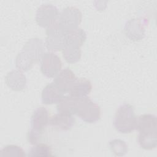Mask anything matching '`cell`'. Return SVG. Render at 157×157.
<instances>
[{"mask_svg":"<svg viewBox=\"0 0 157 157\" xmlns=\"http://www.w3.org/2000/svg\"><path fill=\"white\" fill-rule=\"evenodd\" d=\"M62 62L60 58L53 52H47L40 60V71L48 78L55 77L61 71Z\"/></svg>","mask_w":157,"mask_h":157,"instance_id":"obj_7","label":"cell"},{"mask_svg":"<svg viewBox=\"0 0 157 157\" xmlns=\"http://www.w3.org/2000/svg\"><path fill=\"white\" fill-rule=\"evenodd\" d=\"M28 156L31 157H48L53 156L51 147L44 143L35 144L29 150L28 154Z\"/></svg>","mask_w":157,"mask_h":157,"instance_id":"obj_18","label":"cell"},{"mask_svg":"<svg viewBox=\"0 0 157 157\" xmlns=\"http://www.w3.org/2000/svg\"><path fill=\"white\" fill-rule=\"evenodd\" d=\"M80 98L70 94L64 96L56 106L58 112L75 115Z\"/></svg>","mask_w":157,"mask_h":157,"instance_id":"obj_17","label":"cell"},{"mask_svg":"<svg viewBox=\"0 0 157 157\" xmlns=\"http://www.w3.org/2000/svg\"><path fill=\"white\" fill-rule=\"evenodd\" d=\"M76 79L74 72L70 69L65 68L55 76L53 83L63 93H69Z\"/></svg>","mask_w":157,"mask_h":157,"instance_id":"obj_10","label":"cell"},{"mask_svg":"<svg viewBox=\"0 0 157 157\" xmlns=\"http://www.w3.org/2000/svg\"><path fill=\"white\" fill-rule=\"evenodd\" d=\"M156 117L152 114H143L137 118L136 129L140 134H156Z\"/></svg>","mask_w":157,"mask_h":157,"instance_id":"obj_12","label":"cell"},{"mask_svg":"<svg viewBox=\"0 0 157 157\" xmlns=\"http://www.w3.org/2000/svg\"><path fill=\"white\" fill-rule=\"evenodd\" d=\"M92 90L91 82L85 78H77L69 91L70 95L83 98L87 96Z\"/></svg>","mask_w":157,"mask_h":157,"instance_id":"obj_15","label":"cell"},{"mask_svg":"<svg viewBox=\"0 0 157 157\" xmlns=\"http://www.w3.org/2000/svg\"><path fill=\"white\" fill-rule=\"evenodd\" d=\"M5 82L10 89L17 91H21L26 86V77L23 71L20 70L8 72L5 77Z\"/></svg>","mask_w":157,"mask_h":157,"instance_id":"obj_14","label":"cell"},{"mask_svg":"<svg viewBox=\"0 0 157 157\" xmlns=\"http://www.w3.org/2000/svg\"><path fill=\"white\" fill-rule=\"evenodd\" d=\"M59 13L57 7L51 4H43L37 10L36 21L43 28H48L58 20Z\"/></svg>","mask_w":157,"mask_h":157,"instance_id":"obj_6","label":"cell"},{"mask_svg":"<svg viewBox=\"0 0 157 157\" xmlns=\"http://www.w3.org/2000/svg\"><path fill=\"white\" fill-rule=\"evenodd\" d=\"M109 145L115 156H122L125 155L128 150L126 143L121 139H113L109 141Z\"/></svg>","mask_w":157,"mask_h":157,"instance_id":"obj_22","label":"cell"},{"mask_svg":"<svg viewBox=\"0 0 157 157\" xmlns=\"http://www.w3.org/2000/svg\"><path fill=\"white\" fill-rule=\"evenodd\" d=\"M34 64V63L22 50L17 55L15 59L16 67L21 71H27L31 69Z\"/></svg>","mask_w":157,"mask_h":157,"instance_id":"obj_21","label":"cell"},{"mask_svg":"<svg viewBox=\"0 0 157 157\" xmlns=\"http://www.w3.org/2000/svg\"><path fill=\"white\" fill-rule=\"evenodd\" d=\"M75 122L72 115L58 112L49 119L48 124L56 130L66 131L72 128Z\"/></svg>","mask_w":157,"mask_h":157,"instance_id":"obj_11","label":"cell"},{"mask_svg":"<svg viewBox=\"0 0 157 157\" xmlns=\"http://www.w3.org/2000/svg\"><path fill=\"white\" fill-rule=\"evenodd\" d=\"M82 20V13L75 6H69L59 13L58 22L67 32L78 28Z\"/></svg>","mask_w":157,"mask_h":157,"instance_id":"obj_5","label":"cell"},{"mask_svg":"<svg viewBox=\"0 0 157 157\" xmlns=\"http://www.w3.org/2000/svg\"><path fill=\"white\" fill-rule=\"evenodd\" d=\"M22 51L34 63L41 60L45 54V46L43 40L39 38L29 39L25 44Z\"/></svg>","mask_w":157,"mask_h":157,"instance_id":"obj_9","label":"cell"},{"mask_svg":"<svg viewBox=\"0 0 157 157\" xmlns=\"http://www.w3.org/2000/svg\"><path fill=\"white\" fill-rule=\"evenodd\" d=\"M64 30L58 21L47 28L45 44L46 48L52 52L63 50L66 45V35Z\"/></svg>","mask_w":157,"mask_h":157,"instance_id":"obj_4","label":"cell"},{"mask_svg":"<svg viewBox=\"0 0 157 157\" xmlns=\"http://www.w3.org/2000/svg\"><path fill=\"white\" fill-rule=\"evenodd\" d=\"M137 141L139 146L145 150H152L156 147L157 134H139Z\"/></svg>","mask_w":157,"mask_h":157,"instance_id":"obj_19","label":"cell"},{"mask_svg":"<svg viewBox=\"0 0 157 157\" xmlns=\"http://www.w3.org/2000/svg\"><path fill=\"white\" fill-rule=\"evenodd\" d=\"M24 150L18 145H8L0 150V156H25Z\"/></svg>","mask_w":157,"mask_h":157,"instance_id":"obj_23","label":"cell"},{"mask_svg":"<svg viewBox=\"0 0 157 157\" xmlns=\"http://www.w3.org/2000/svg\"><path fill=\"white\" fill-rule=\"evenodd\" d=\"M147 19L145 18H137L128 21L124 26V33L131 40L137 41L145 37Z\"/></svg>","mask_w":157,"mask_h":157,"instance_id":"obj_8","label":"cell"},{"mask_svg":"<svg viewBox=\"0 0 157 157\" xmlns=\"http://www.w3.org/2000/svg\"><path fill=\"white\" fill-rule=\"evenodd\" d=\"M75 115L85 122L94 123L101 118V109L88 96L80 98Z\"/></svg>","mask_w":157,"mask_h":157,"instance_id":"obj_3","label":"cell"},{"mask_svg":"<svg viewBox=\"0 0 157 157\" xmlns=\"http://www.w3.org/2000/svg\"><path fill=\"white\" fill-rule=\"evenodd\" d=\"M82 51L80 48L66 46L63 50V56L64 59L70 64L78 62L81 58Z\"/></svg>","mask_w":157,"mask_h":157,"instance_id":"obj_20","label":"cell"},{"mask_svg":"<svg viewBox=\"0 0 157 157\" xmlns=\"http://www.w3.org/2000/svg\"><path fill=\"white\" fill-rule=\"evenodd\" d=\"M86 39L85 31L80 28L67 32L66 35V46L80 48Z\"/></svg>","mask_w":157,"mask_h":157,"instance_id":"obj_16","label":"cell"},{"mask_svg":"<svg viewBox=\"0 0 157 157\" xmlns=\"http://www.w3.org/2000/svg\"><path fill=\"white\" fill-rule=\"evenodd\" d=\"M48 112L46 108L40 107L33 112L31 118V128L27 133V140L33 145L37 144L43 129L49 123Z\"/></svg>","mask_w":157,"mask_h":157,"instance_id":"obj_2","label":"cell"},{"mask_svg":"<svg viewBox=\"0 0 157 157\" xmlns=\"http://www.w3.org/2000/svg\"><path fill=\"white\" fill-rule=\"evenodd\" d=\"M137 118L134 107L129 104H123L116 110L113 118V126L120 133H130L136 129Z\"/></svg>","mask_w":157,"mask_h":157,"instance_id":"obj_1","label":"cell"},{"mask_svg":"<svg viewBox=\"0 0 157 157\" xmlns=\"http://www.w3.org/2000/svg\"><path fill=\"white\" fill-rule=\"evenodd\" d=\"M64 96V93L52 82L47 85L43 89L41 100L43 104L47 105L58 104Z\"/></svg>","mask_w":157,"mask_h":157,"instance_id":"obj_13","label":"cell"}]
</instances>
